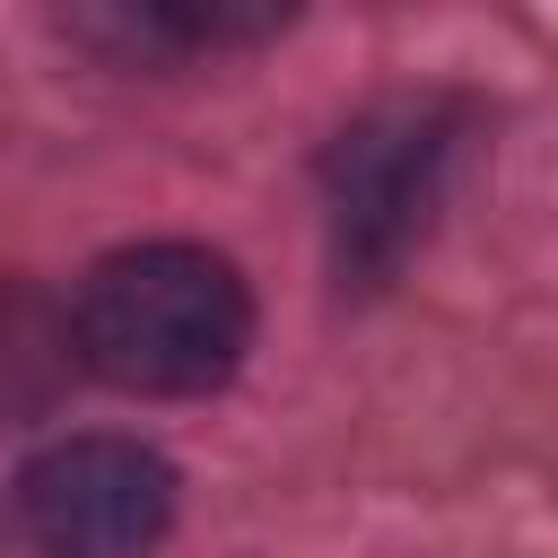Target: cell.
<instances>
[{"mask_svg": "<svg viewBox=\"0 0 558 558\" xmlns=\"http://www.w3.org/2000/svg\"><path fill=\"white\" fill-rule=\"evenodd\" d=\"M17 514L52 558H148L174 523V471L140 436H61L17 471Z\"/></svg>", "mask_w": 558, "mask_h": 558, "instance_id": "obj_3", "label": "cell"}, {"mask_svg": "<svg viewBox=\"0 0 558 558\" xmlns=\"http://www.w3.org/2000/svg\"><path fill=\"white\" fill-rule=\"evenodd\" d=\"M70 366H78L70 314L35 279L0 270V418H44L70 384Z\"/></svg>", "mask_w": 558, "mask_h": 558, "instance_id": "obj_4", "label": "cell"}, {"mask_svg": "<svg viewBox=\"0 0 558 558\" xmlns=\"http://www.w3.org/2000/svg\"><path fill=\"white\" fill-rule=\"evenodd\" d=\"M453 148H462L453 96H375L366 113L340 122V140L323 148V218L349 288H384L427 244Z\"/></svg>", "mask_w": 558, "mask_h": 558, "instance_id": "obj_2", "label": "cell"}, {"mask_svg": "<svg viewBox=\"0 0 558 558\" xmlns=\"http://www.w3.org/2000/svg\"><path fill=\"white\" fill-rule=\"evenodd\" d=\"M78 366L122 392H218L253 349V296L209 244H122L78 279Z\"/></svg>", "mask_w": 558, "mask_h": 558, "instance_id": "obj_1", "label": "cell"}]
</instances>
